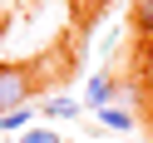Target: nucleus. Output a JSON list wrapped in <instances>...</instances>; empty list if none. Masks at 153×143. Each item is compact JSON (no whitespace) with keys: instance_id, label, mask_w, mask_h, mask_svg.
<instances>
[{"instance_id":"f257e3e1","label":"nucleus","mask_w":153,"mask_h":143,"mask_svg":"<svg viewBox=\"0 0 153 143\" xmlns=\"http://www.w3.org/2000/svg\"><path fill=\"white\" fill-rule=\"evenodd\" d=\"M30 99H35V74L25 64H0V113L25 109Z\"/></svg>"},{"instance_id":"f03ea898","label":"nucleus","mask_w":153,"mask_h":143,"mask_svg":"<svg viewBox=\"0 0 153 143\" xmlns=\"http://www.w3.org/2000/svg\"><path fill=\"white\" fill-rule=\"evenodd\" d=\"M84 104H94V109H109V104H114V79H109V74H89Z\"/></svg>"},{"instance_id":"7ed1b4c3","label":"nucleus","mask_w":153,"mask_h":143,"mask_svg":"<svg viewBox=\"0 0 153 143\" xmlns=\"http://www.w3.org/2000/svg\"><path fill=\"white\" fill-rule=\"evenodd\" d=\"M40 113H45V119H74V113H79V104L64 99V94H54V99H45V104H40Z\"/></svg>"},{"instance_id":"20e7f679","label":"nucleus","mask_w":153,"mask_h":143,"mask_svg":"<svg viewBox=\"0 0 153 143\" xmlns=\"http://www.w3.org/2000/svg\"><path fill=\"white\" fill-rule=\"evenodd\" d=\"M99 123H104V128H114V133H128V128H133V113L109 104V109H99Z\"/></svg>"},{"instance_id":"39448f33","label":"nucleus","mask_w":153,"mask_h":143,"mask_svg":"<svg viewBox=\"0 0 153 143\" xmlns=\"http://www.w3.org/2000/svg\"><path fill=\"white\" fill-rule=\"evenodd\" d=\"M30 119H35V109H30V104H25V109H10V113H0V133H5V128H25Z\"/></svg>"},{"instance_id":"423d86ee","label":"nucleus","mask_w":153,"mask_h":143,"mask_svg":"<svg viewBox=\"0 0 153 143\" xmlns=\"http://www.w3.org/2000/svg\"><path fill=\"white\" fill-rule=\"evenodd\" d=\"M133 25L143 35H153V0H133Z\"/></svg>"},{"instance_id":"0eeeda50","label":"nucleus","mask_w":153,"mask_h":143,"mask_svg":"<svg viewBox=\"0 0 153 143\" xmlns=\"http://www.w3.org/2000/svg\"><path fill=\"white\" fill-rule=\"evenodd\" d=\"M20 143H59V133H54V128H25Z\"/></svg>"}]
</instances>
